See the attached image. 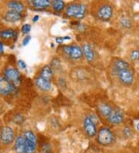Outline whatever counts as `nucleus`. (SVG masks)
Masks as SVG:
<instances>
[{
	"label": "nucleus",
	"instance_id": "obj_12",
	"mask_svg": "<svg viewBox=\"0 0 139 153\" xmlns=\"http://www.w3.org/2000/svg\"><path fill=\"white\" fill-rule=\"evenodd\" d=\"M35 84L36 86L43 91H49L52 88V84H51L50 80H46V79L41 77L40 76L36 77V79L35 80Z\"/></svg>",
	"mask_w": 139,
	"mask_h": 153
},
{
	"label": "nucleus",
	"instance_id": "obj_32",
	"mask_svg": "<svg viewBox=\"0 0 139 153\" xmlns=\"http://www.w3.org/2000/svg\"><path fill=\"white\" fill-rule=\"evenodd\" d=\"M4 53V47H3V43L2 42L0 41V54H2Z\"/></svg>",
	"mask_w": 139,
	"mask_h": 153
},
{
	"label": "nucleus",
	"instance_id": "obj_27",
	"mask_svg": "<svg viewBox=\"0 0 139 153\" xmlns=\"http://www.w3.org/2000/svg\"><path fill=\"white\" fill-rule=\"evenodd\" d=\"M123 134H124V136L125 138H130V137H132V129L130 128L129 127H124V129H123Z\"/></svg>",
	"mask_w": 139,
	"mask_h": 153
},
{
	"label": "nucleus",
	"instance_id": "obj_24",
	"mask_svg": "<svg viewBox=\"0 0 139 153\" xmlns=\"http://www.w3.org/2000/svg\"><path fill=\"white\" fill-rule=\"evenodd\" d=\"M130 59L132 61H139V51L133 50L130 53Z\"/></svg>",
	"mask_w": 139,
	"mask_h": 153
},
{
	"label": "nucleus",
	"instance_id": "obj_16",
	"mask_svg": "<svg viewBox=\"0 0 139 153\" xmlns=\"http://www.w3.org/2000/svg\"><path fill=\"white\" fill-rule=\"evenodd\" d=\"M8 7L11 11L16 12L19 13H22L24 10V5L21 2L18 1H12L7 4Z\"/></svg>",
	"mask_w": 139,
	"mask_h": 153
},
{
	"label": "nucleus",
	"instance_id": "obj_35",
	"mask_svg": "<svg viewBox=\"0 0 139 153\" xmlns=\"http://www.w3.org/2000/svg\"><path fill=\"white\" fill-rule=\"evenodd\" d=\"M137 129L139 131V123L137 125Z\"/></svg>",
	"mask_w": 139,
	"mask_h": 153
},
{
	"label": "nucleus",
	"instance_id": "obj_29",
	"mask_svg": "<svg viewBox=\"0 0 139 153\" xmlns=\"http://www.w3.org/2000/svg\"><path fill=\"white\" fill-rule=\"evenodd\" d=\"M66 39L69 40V39H71V37H70V36H64V37H57V38H56V42L57 43H59V44H61V43H63L64 40H66Z\"/></svg>",
	"mask_w": 139,
	"mask_h": 153
},
{
	"label": "nucleus",
	"instance_id": "obj_4",
	"mask_svg": "<svg viewBox=\"0 0 139 153\" xmlns=\"http://www.w3.org/2000/svg\"><path fill=\"white\" fill-rule=\"evenodd\" d=\"M62 51L69 58L72 60H79L83 56L82 49L77 45H66L62 47Z\"/></svg>",
	"mask_w": 139,
	"mask_h": 153
},
{
	"label": "nucleus",
	"instance_id": "obj_33",
	"mask_svg": "<svg viewBox=\"0 0 139 153\" xmlns=\"http://www.w3.org/2000/svg\"><path fill=\"white\" fill-rule=\"evenodd\" d=\"M39 16H35L33 18V21L34 22H37V21L39 20Z\"/></svg>",
	"mask_w": 139,
	"mask_h": 153
},
{
	"label": "nucleus",
	"instance_id": "obj_34",
	"mask_svg": "<svg viewBox=\"0 0 139 153\" xmlns=\"http://www.w3.org/2000/svg\"><path fill=\"white\" fill-rule=\"evenodd\" d=\"M1 134H2V128H0V139H1Z\"/></svg>",
	"mask_w": 139,
	"mask_h": 153
},
{
	"label": "nucleus",
	"instance_id": "obj_5",
	"mask_svg": "<svg viewBox=\"0 0 139 153\" xmlns=\"http://www.w3.org/2000/svg\"><path fill=\"white\" fill-rule=\"evenodd\" d=\"M4 77L11 82L14 86H18L20 84L21 76L19 71L13 67H9L4 72Z\"/></svg>",
	"mask_w": 139,
	"mask_h": 153
},
{
	"label": "nucleus",
	"instance_id": "obj_25",
	"mask_svg": "<svg viewBox=\"0 0 139 153\" xmlns=\"http://www.w3.org/2000/svg\"><path fill=\"white\" fill-rule=\"evenodd\" d=\"M24 117L20 114H18L15 115V117L13 118V121L15 122L16 125H21L24 122Z\"/></svg>",
	"mask_w": 139,
	"mask_h": 153
},
{
	"label": "nucleus",
	"instance_id": "obj_17",
	"mask_svg": "<svg viewBox=\"0 0 139 153\" xmlns=\"http://www.w3.org/2000/svg\"><path fill=\"white\" fill-rule=\"evenodd\" d=\"M30 2L36 10H44L51 5V2L49 0H33Z\"/></svg>",
	"mask_w": 139,
	"mask_h": 153
},
{
	"label": "nucleus",
	"instance_id": "obj_18",
	"mask_svg": "<svg viewBox=\"0 0 139 153\" xmlns=\"http://www.w3.org/2000/svg\"><path fill=\"white\" fill-rule=\"evenodd\" d=\"M98 110L102 115L105 117V118H108V117H109L112 111H113V108L107 103H100V105H98Z\"/></svg>",
	"mask_w": 139,
	"mask_h": 153
},
{
	"label": "nucleus",
	"instance_id": "obj_6",
	"mask_svg": "<svg viewBox=\"0 0 139 153\" xmlns=\"http://www.w3.org/2000/svg\"><path fill=\"white\" fill-rule=\"evenodd\" d=\"M120 82L125 86H131L134 82V74L130 68L116 72Z\"/></svg>",
	"mask_w": 139,
	"mask_h": 153
},
{
	"label": "nucleus",
	"instance_id": "obj_1",
	"mask_svg": "<svg viewBox=\"0 0 139 153\" xmlns=\"http://www.w3.org/2000/svg\"><path fill=\"white\" fill-rule=\"evenodd\" d=\"M87 6L84 4L72 3L66 10V15L68 17H74L77 19H83L86 15Z\"/></svg>",
	"mask_w": 139,
	"mask_h": 153
},
{
	"label": "nucleus",
	"instance_id": "obj_19",
	"mask_svg": "<svg viewBox=\"0 0 139 153\" xmlns=\"http://www.w3.org/2000/svg\"><path fill=\"white\" fill-rule=\"evenodd\" d=\"M128 68H130V65L128 62L122 59H117L114 62V70L115 73L119 71L128 69Z\"/></svg>",
	"mask_w": 139,
	"mask_h": 153
},
{
	"label": "nucleus",
	"instance_id": "obj_21",
	"mask_svg": "<svg viewBox=\"0 0 139 153\" xmlns=\"http://www.w3.org/2000/svg\"><path fill=\"white\" fill-rule=\"evenodd\" d=\"M0 37L2 39H10L16 37V33L12 29H6L0 31Z\"/></svg>",
	"mask_w": 139,
	"mask_h": 153
},
{
	"label": "nucleus",
	"instance_id": "obj_22",
	"mask_svg": "<svg viewBox=\"0 0 139 153\" xmlns=\"http://www.w3.org/2000/svg\"><path fill=\"white\" fill-rule=\"evenodd\" d=\"M51 5L53 6V9L56 12H61L65 7V3L63 1L61 0H54L51 2Z\"/></svg>",
	"mask_w": 139,
	"mask_h": 153
},
{
	"label": "nucleus",
	"instance_id": "obj_13",
	"mask_svg": "<svg viewBox=\"0 0 139 153\" xmlns=\"http://www.w3.org/2000/svg\"><path fill=\"white\" fill-rule=\"evenodd\" d=\"M14 150L16 153H26L25 138L23 134H20L16 138L14 144Z\"/></svg>",
	"mask_w": 139,
	"mask_h": 153
},
{
	"label": "nucleus",
	"instance_id": "obj_15",
	"mask_svg": "<svg viewBox=\"0 0 139 153\" xmlns=\"http://www.w3.org/2000/svg\"><path fill=\"white\" fill-rule=\"evenodd\" d=\"M22 18V16H21V13H16V12L11 11L9 10L7 13H6V15L4 16V19L5 20L9 22H12V23H14V22H16L18 21H19Z\"/></svg>",
	"mask_w": 139,
	"mask_h": 153
},
{
	"label": "nucleus",
	"instance_id": "obj_3",
	"mask_svg": "<svg viewBox=\"0 0 139 153\" xmlns=\"http://www.w3.org/2000/svg\"><path fill=\"white\" fill-rule=\"evenodd\" d=\"M26 146V153H35L36 149V137L35 134L30 130L26 131L23 133Z\"/></svg>",
	"mask_w": 139,
	"mask_h": 153
},
{
	"label": "nucleus",
	"instance_id": "obj_30",
	"mask_svg": "<svg viewBox=\"0 0 139 153\" xmlns=\"http://www.w3.org/2000/svg\"><path fill=\"white\" fill-rule=\"evenodd\" d=\"M18 65H19V67H20V69H22V70L26 69V67H27V66H26V63H25V62L23 61V60H19V61H18Z\"/></svg>",
	"mask_w": 139,
	"mask_h": 153
},
{
	"label": "nucleus",
	"instance_id": "obj_14",
	"mask_svg": "<svg viewBox=\"0 0 139 153\" xmlns=\"http://www.w3.org/2000/svg\"><path fill=\"white\" fill-rule=\"evenodd\" d=\"M82 51L87 62L91 63L94 60V52L89 44H83L82 47Z\"/></svg>",
	"mask_w": 139,
	"mask_h": 153
},
{
	"label": "nucleus",
	"instance_id": "obj_8",
	"mask_svg": "<svg viewBox=\"0 0 139 153\" xmlns=\"http://www.w3.org/2000/svg\"><path fill=\"white\" fill-rule=\"evenodd\" d=\"M15 133L13 128L9 126H5L2 128V134H1V142L4 145H9L14 141Z\"/></svg>",
	"mask_w": 139,
	"mask_h": 153
},
{
	"label": "nucleus",
	"instance_id": "obj_7",
	"mask_svg": "<svg viewBox=\"0 0 139 153\" xmlns=\"http://www.w3.org/2000/svg\"><path fill=\"white\" fill-rule=\"evenodd\" d=\"M83 128L85 131L86 134L90 137V138H94L97 134V131L96 124L93 120V116L89 115L87 116L84 118L83 121Z\"/></svg>",
	"mask_w": 139,
	"mask_h": 153
},
{
	"label": "nucleus",
	"instance_id": "obj_9",
	"mask_svg": "<svg viewBox=\"0 0 139 153\" xmlns=\"http://www.w3.org/2000/svg\"><path fill=\"white\" fill-rule=\"evenodd\" d=\"M16 87L14 86L11 82H9L4 76H0V94L8 95L9 94L15 91Z\"/></svg>",
	"mask_w": 139,
	"mask_h": 153
},
{
	"label": "nucleus",
	"instance_id": "obj_28",
	"mask_svg": "<svg viewBox=\"0 0 139 153\" xmlns=\"http://www.w3.org/2000/svg\"><path fill=\"white\" fill-rule=\"evenodd\" d=\"M31 30V26L30 24H24L22 27V32L23 34H28Z\"/></svg>",
	"mask_w": 139,
	"mask_h": 153
},
{
	"label": "nucleus",
	"instance_id": "obj_11",
	"mask_svg": "<svg viewBox=\"0 0 139 153\" xmlns=\"http://www.w3.org/2000/svg\"><path fill=\"white\" fill-rule=\"evenodd\" d=\"M108 119L112 125H120L124 121V114L118 109H113Z\"/></svg>",
	"mask_w": 139,
	"mask_h": 153
},
{
	"label": "nucleus",
	"instance_id": "obj_31",
	"mask_svg": "<svg viewBox=\"0 0 139 153\" xmlns=\"http://www.w3.org/2000/svg\"><path fill=\"white\" fill-rule=\"evenodd\" d=\"M30 39H31V36H26V37L24 38V39L22 40V45L25 47V46L29 44Z\"/></svg>",
	"mask_w": 139,
	"mask_h": 153
},
{
	"label": "nucleus",
	"instance_id": "obj_10",
	"mask_svg": "<svg viewBox=\"0 0 139 153\" xmlns=\"http://www.w3.org/2000/svg\"><path fill=\"white\" fill-rule=\"evenodd\" d=\"M113 16V9L111 6L105 4L99 8L97 11V16L102 21H108Z\"/></svg>",
	"mask_w": 139,
	"mask_h": 153
},
{
	"label": "nucleus",
	"instance_id": "obj_20",
	"mask_svg": "<svg viewBox=\"0 0 139 153\" xmlns=\"http://www.w3.org/2000/svg\"><path fill=\"white\" fill-rule=\"evenodd\" d=\"M53 75H54V73H53V69L52 67H50V66L46 65L42 68L40 71V74H39V76L43 78L46 79V80H50L52 79Z\"/></svg>",
	"mask_w": 139,
	"mask_h": 153
},
{
	"label": "nucleus",
	"instance_id": "obj_26",
	"mask_svg": "<svg viewBox=\"0 0 139 153\" xmlns=\"http://www.w3.org/2000/svg\"><path fill=\"white\" fill-rule=\"evenodd\" d=\"M40 153H53L52 152V149L50 147V146L48 143L44 144L42 148H41Z\"/></svg>",
	"mask_w": 139,
	"mask_h": 153
},
{
	"label": "nucleus",
	"instance_id": "obj_2",
	"mask_svg": "<svg viewBox=\"0 0 139 153\" xmlns=\"http://www.w3.org/2000/svg\"><path fill=\"white\" fill-rule=\"evenodd\" d=\"M97 142L101 146H111L115 142L114 134L108 128H101L97 131Z\"/></svg>",
	"mask_w": 139,
	"mask_h": 153
},
{
	"label": "nucleus",
	"instance_id": "obj_23",
	"mask_svg": "<svg viewBox=\"0 0 139 153\" xmlns=\"http://www.w3.org/2000/svg\"><path fill=\"white\" fill-rule=\"evenodd\" d=\"M120 25L124 27V28H131L132 26V21L130 20V19L127 18V17H122L120 20Z\"/></svg>",
	"mask_w": 139,
	"mask_h": 153
}]
</instances>
